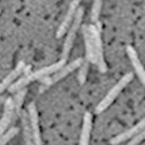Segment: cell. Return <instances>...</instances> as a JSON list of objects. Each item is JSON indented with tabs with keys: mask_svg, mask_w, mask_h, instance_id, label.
Listing matches in <instances>:
<instances>
[{
	"mask_svg": "<svg viewBox=\"0 0 145 145\" xmlns=\"http://www.w3.org/2000/svg\"><path fill=\"white\" fill-rule=\"evenodd\" d=\"M91 127H92V114L87 111V112H85L84 117H83V127H82L78 145H89Z\"/></svg>",
	"mask_w": 145,
	"mask_h": 145,
	"instance_id": "12",
	"label": "cell"
},
{
	"mask_svg": "<svg viewBox=\"0 0 145 145\" xmlns=\"http://www.w3.org/2000/svg\"><path fill=\"white\" fill-rule=\"evenodd\" d=\"M83 15H84V10H83V8H80L77 10L75 18H74V20H73L72 24L69 28L67 35H66V39H65L64 47H63V52H61V58H65V59L68 58L70 51H71V49L73 47L74 39L76 37L77 31L81 27L82 20H83Z\"/></svg>",
	"mask_w": 145,
	"mask_h": 145,
	"instance_id": "3",
	"label": "cell"
},
{
	"mask_svg": "<svg viewBox=\"0 0 145 145\" xmlns=\"http://www.w3.org/2000/svg\"><path fill=\"white\" fill-rule=\"evenodd\" d=\"M15 113V105H14V100L12 97H8L4 103L3 114L0 121V133L2 135L8 130V124L12 121V118Z\"/></svg>",
	"mask_w": 145,
	"mask_h": 145,
	"instance_id": "10",
	"label": "cell"
},
{
	"mask_svg": "<svg viewBox=\"0 0 145 145\" xmlns=\"http://www.w3.org/2000/svg\"><path fill=\"white\" fill-rule=\"evenodd\" d=\"M27 93H28V89L27 87L24 89L19 90L18 92L15 93V97H14V105H15V113L19 114L20 116L21 113V107H22V104H24V101L25 97H27Z\"/></svg>",
	"mask_w": 145,
	"mask_h": 145,
	"instance_id": "14",
	"label": "cell"
},
{
	"mask_svg": "<svg viewBox=\"0 0 145 145\" xmlns=\"http://www.w3.org/2000/svg\"><path fill=\"white\" fill-rule=\"evenodd\" d=\"M126 52H127V55H128L129 59L131 61V65H133V69H135V72L137 74V76L141 81L142 85H144L145 87V68L144 66L142 65L139 56H138L136 49L131 47V46H127L126 47Z\"/></svg>",
	"mask_w": 145,
	"mask_h": 145,
	"instance_id": "9",
	"label": "cell"
},
{
	"mask_svg": "<svg viewBox=\"0 0 145 145\" xmlns=\"http://www.w3.org/2000/svg\"><path fill=\"white\" fill-rule=\"evenodd\" d=\"M82 34L84 38L85 48H86V59L90 61L91 64H97V57L94 52V44H93V37L90 31L89 24H84L82 27Z\"/></svg>",
	"mask_w": 145,
	"mask_h": 145,
	"instance_id": "8",
	"label": "cell"
},
{
	"mask_svg": "<svg viewBox=\"0 0 145 145\" xmlns=\"http://www.w3.org/2000/svg\"><path fill=\"white\" fill-rule=\"evenodd\" d=\"M21 126L24 130V145H35L33 141V133L31 128V123H30V118L29 113L25 110H22L20 113Z\"/></svg>",
	"mask_w": 145,
	"mask_h": 145,
	"instance_id": "13",
	"label": "cell"
},
{
	"mask_svg": "<svg viewBox=\"0 0 145 145\" xmlns=\"http://www.w3.org/2000/svg\"><path fill=\"white\" fill-rule=\"evenodd\" d=\"M90 31L93 37V44H94V52L97 57V66L99 68V71L102 73H105L107 71V64L105 61L104 57V50H103V42L101 37V30L97 28V24H89Z\"/></svg>",
	"mask_w": 145,
	"mask_h": 145,
	"instance_id": "4",
	"label": "cell"
},
{
	"mask_svg": "<svg viewBox=\"0 0 145 145\" xmlns=\"http://www.w3.org/2000/svg\"><path fill=\"white\" fill-rule=\"evenodd\" d=\"M28 113L31 123V128L33 133V141L35 145H42L40 136V129H39V121H38V112H37L36 105L34 102L30 103L28 106Z\"/></svg>",
	"mask_w": 145,
	"mask_h": 145,
	"instance_id": "7",
	"label": "cell"
},
{
	"mask_svg": "<svg viewBox=\"0 0 145 145\" xmlns=\"http://www.w3.org/2000/svg\"><path fill=\"white\" fill-rule=\"evenodd\" d=\"M145 129V118L142 119L141 121L139 122L138 124H136L135 126H133L131 128L125 130L123 133H119L118 136L113 137L112 139H110V144L111 145H119L123 143V142H126L127 140H131L133 137H136L137 135L141 133L142 130Z\"/></svg>",
	"mask_w": 145,
	"mask_h": 145,
	"instance_id": "6",
	"label": "cell"
},
{
	"mask_svg": "<svg viewBox=\"0 0 145 145\" xmlns=\"http://www.w3.org/2000/svg\"><path fill=\"white\" fill-rule=\"evenodd\" d=\"M81 1L82 0H72V1L70 2L68 11H67V13H66V15H65V17H64V19H63L61 24H59V27H58V29H57V31H56L57 38H61V37L64 36L65 34H67L69 28L71 27V24H72L73 20H74V18H75L77 10L81 8V7H80Z\"/></svg>",
	"mask_w": 145,
	"mask_h": 145,
	"instance_id": "5",
	"label": "cell"
},
{
	"mask_svg": "<svg viewBox=\"0 0 145 145\" xmlns=\"http://www.w3.org/2000/svg\"><path fill=\"white\" fill-rule=\"evenodd\" d=\"M84 61L85 59L83 58V57H78V58H76V59L70 61L69 64H66L61 69H59V70L56 71L55 73H53L51 76H47V77L41 78L40 80V82H41L40 90L41 89L44 90V88H48V87H50V86L56 84L57 82L61 81V80L65 78L68 74L72 73L73 71L76 70L77 68H80V67L82 66V64L84 63Z\"/></svg>",
	"mask_w": 145,
	"mask_h": 145,
	"instance_id": "2",
	"label": "cell"
},
{
	"mask_svg": "<svg viewBox=\"0 0 145 145\" xmlns=\"http://www.w3.org/2000/svg\"><path fill=\"white\" fill-rule=\"evenodd\" d=\"M25 66H27V65L24 64V61H20L17 64V66L14 68V70H12V71L2 80L1 84H0V92L1 93L4 92L5 89H8L14 82L16 81V80H18L21 74H24Z\"/></svg>",
	"mask_w": 145,
	"mask_h": 145,
	"instance_id": "11",
	"label": "cell"
},
{
	"mask_svg": "<svg viewBox=\"0 0 145 145\" xmlns=\"http://www.w3.org/2000/svg\"><path fill=\"white\" fill-rule=\"evenodd\" d=\"M102 5H103V0H94L92 4V8H91V21L92 24H97L99 22V17L101 14Z\"/></svg>",
	"mask_w": 145,
	"mask_h": 145,
	"instance_id": "15",
	"label": "cell"
},
{
	"mask_svg": "<svg viewBox=\"0 0 145 145\" xmlns=\"http://www.w3.org/2000/svg\"><path fill=\"white\" fill-rule=\"evenodd\" d=\"M143 140H145V129L142 130L141 133H139V135H137L136 137H133V139L127 143V145H138V144H140Z\"/></svg>",
	"mask_w": 145,
	"mask_h": 145,
	"instance_id": "18",
	"label": "cell"
},
{
	"mask_svg": "<svg viewBox=\"0 0 145 145\" xmlns=\"http://www.w3.org/2000/svg\"><path fill=\"white\" fill-rule=\"evenodd\" d=\"M89 64H90V61L85 59L84 63L82 64V66L78 68L77 80H78V83L81 85L85 84V82L87 80V75H88V71H89Z\"/></svg>",
	"mask_w": 145,
	"mask_h": 145,
	"instance_id": "17",
	"label": "cell"
},
{
	"mask_svg": "<svg viewBox=\"0 0 145 145\" xmlns=\"http://www.w3.org/2000/svg\"><path fill=\"white\" fill-rule=\"evenodd\" d=\"M133 72H128V73H126L125 75H123V76L119 80V82H118L117 84L114 85L112 88L107 92V94L102 99V101L97 104V106L95 107V113H97V114H100V113H102L103 111H105L106 109L108 108L109 106L113 103V101L118 97V95L122 92V90H123L130 82L133 81Z\"/></svg>",
	"mask_w": 145,
	"mask_h": 145,
	"instance_id": "1",
	"label": "cell"
},
{
	"mask_svg": "<svg viewBox=\"0 0 145 145\" xmlns=\"http://www.w3.org/2000/svg\"><path fill=\"white\" fill-rule=\"evenodd\" d=\"M19 133V128L18 127H11L8 128L4 133L1 135V140H0V145H7L8 141H11L13 138Z\"/></svg>",
	"mask_w": 145,
	"mask_h": 145,
	"instance_id": "16",
	"label": "cell"
}]
</instances>
